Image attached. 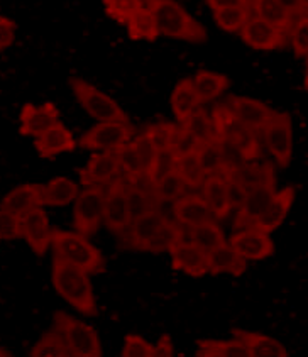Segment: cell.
Segmentation results:
<instances>
[{
	"instance_id": "1",
	"label": "cell",
	"mask_w": 308,
	"mask_h": 357,
	"mask_svg": "<svg viewBox=\"0 0 308 357\" xmlns=\"http://www.w3.org/2000/svg\"><path fill=\"white\" fill-rule=\"evenodd\" d=\"M51 278H53V284L58 295L68 301L71 307L86 317L97 315V300H95L88 273L54 254Z\"/></svg>"
},
{
	"instance_id": "2",
	"label": "cell",
	"mask_w": 308,
	"mask_h": 357,
	"mask_svg": "<svg viewBox=\"0 0 308 357\" xmlns=\"http://www.w3.org/2000/svg\"><path fill=\"white\" fill-rule=\"evenodd\" d=\"M144 3L154 14L160 36L190 43H201L207 38L205 27L176 0H144Z\"/></svg>"
},
{
	"instance_id": "3",
	"label": "cell",
	"mask_w": 308,
	"mask_h": 357,
	"mask_svg": "<svg viewBox=\"0 0 308 357\" xmlns=\"http://www.w3.org/2000/svg\"><path fill=\"white\" fill-rule=\"evenodd\" d=\"M51 245H53L54 254L61 256L68 263L78 266L88 275L102 273L105 269V257L82 234L54 229Z\"/></svg>"
},
{
	"instance_id": "4",
	"label": "cell",
	"mask_w": 308,
	"mask_h": 357,
	"mask_svg": "<svg viewBox=\"0 0 308 357\" xmlns=\"http://www.w3.org/2000/svg\"><path fill=\"white\" fill-rule=\"evenodd\" d=\"M53 322L54 331H58L59 334L65 337L70 349V356L100 357L104 354L100 339H98L97 332L90 325L80 322V320L65 312L54 313Z\"/></svg>"
},
{
	"instance_id": "5",
	"label": "cell",
	"mask_w": 308,
	"mask_h": 357,
	"mask_svg": "<svg viewBox=\"0 0 308 357\" xmlns=\"http://www.w3.org/2000/svg\"><path fill=\"white\" fill-rule=\"evenodd\" d=\"M212 119L215 122L217 132H219L220 141L225 144L232 146L237 151L242 153V156L247 161L254 160L259 156V144L258 136L252 129L244 126L229 112L225 105H217L212 112Z\"/></svg>"
},
{
	"instance_id": "6",
	"label": "cell",
	"mask_w": 308,
	"mask_h": 357,
	"mask_svg": "<svg viewBox=\"0 0 308 357\" xmlns=\"http://www.w3.org/2000/svg\"><path fill=\"white\" fill-rule=\"evenodd\" d=\"M70 86L83 109L98 122L129 121L128 114L122 110V107L114 98L95 89L88 82L82 80V78H70Z\"/></svg>"
},
{
	"instance_id": "7",
	"label": "cell",
	"mask_w": 308,
	"mask_h": 357,
	"mask_svg": "<svg viewBox=\"0 0 308 357\" xmlns=\"http://www.w3.org/2000/svg\"><path fill=\"white\" fill-rule=\"evenodd\" d=\"M105 192L104 186L95 185L85 186L78 193L73 207V227L82 236H92L104 222Z\"/></svg>"
},
{
	"instance_id": "8",
	"label": "cell",
	"mask_w": 308,
	"mask_h": 357,
	"mask_svg": "<svg viewBox=\"0 0 308 357\" xmlns=\"http://www.w3.org/2000/svg\"><path fill=\"white\" fill-rule=\"evenodd\" d=\"M264 144L270 149L271 156L278 162L279 168L290 166L293 158V126L291 117L286 112H275L266 127L263 129Z\"/></svg>"
},
{
	"instance_id": "9",
	"label": "cell",
	"mask_w": 308,
	"mask_h": 357,
	"mask_svg": "<svg viewBox=\"0 0 308 357\" xmlns=\"http://www.w3.org/2000/svg\"><path fill=\"white\" fill-rule=\"evenodd\" d=\"M134 129L129 121L98 122L80 137V146L93 151H117L132 139Z\"/></svg>"
},
{
	"instance_id": "10",
	"label": "cell",
	"mask_w": 308,
	"mask_h": 357,
	"mask_svg": "<svg viewBox=\"0 0 308 357\" xmlns=\"http://www.w3.org/2000/svg\"><path fill=\"white\" fill-rule=\"evenodd\" d=\"M104 224L110 232L122 234L130 224V213L125 193L124 178L117 176L105 192L104 205Z\"/></svg>"
},
{
	"instance_id": "11",
	"label": "cell",
	"mask_w": 308,
	"mask_h": 357,
	"mask_svg": "<svg viewBox=\"0 0 308 357\" xmlns=\"http://www.w3.org/2000/svg\"><path fill=\"white\" fill-rule=\"evenodd\" d=\"M229 244L246 261L268 259L275 252V242H272L270 234L261 231L254 225L232 234Z\"/></svg>"
},
{
	"instance_id": "12",
	"label": "cell",
	"mask_w": 308,
	"mask_h": 357,
	"mask_svg": "<svg viewBox=\"0 0 308 357\" xmlns=\"http://www.w3.org/2000/svg\"><path fill=\"white\" fill-rule=\"evenodd\" d=\"M21 224L22 237L29 244V248L33 249V252L38 254V256H45L51 242H53L54 229L51 227L47 213L41 208V205L24 213L21 217Z\"/></svg>"
},
{
	"instance_id": "13",
	"label": "cell",
	"mask_w": 308,
	"mask_h": 357,
	"mask_svg": "<svg viewBox=\"0 0 308 357\" xmlns=\"http://www.w3.org/2000/svg\"><path fill=\"white\" fill-rule=\"evenodd\" d=\"M224 105L227 107L229 112L237 121L242 122L244 126H247L254 132H263V129L270 122L272 114H275V110L270 109L266 104H263V102L249 97H239V95L229 97Z\"/></svg>"
},
{
	"instance_id": "14",
	"label": "cell",
	"mask_w": 308,
	"mask_h": 357,
	"mask_svg": "<svg viewBox=\"0 0 308 357\" xmlns=\"http://www.w3.org/2000/svg\"><path fill=\"white\" fill-rule=\"evenodd\" d=\"M284 31L276 29L275 26L268 24L263 19H259L258 15L252 14L247 19V22L244 24L242 29L239 31L240 38L246 43L247 46H251L252 50L259 51H272L278 50L284 45Z\"/></svg>"
},
{
	"instance_id": "15",
	"label": "cell",
	"mask_w": 308,
	"mask_h": 357,
	"mask_svg": "<svg viewBox=\"0 0 308 357\" xmlns=\"http://www.w3.org/2000/svg\"><path fill=\"white\" fill-rule=\"evenodd\" d=\"M275 193H276L275 181L249 190L246 193V198H244V202L240 204V207L237 208L236 212V220H234L236 231L251 227V225L258 220L261 213L266 210L268 205H270V202L272 200V197H275Z\"/></svg>"
},
{
	"instance_id": "16",
	"label": "cell",
	"mask_w": 308,
	"mask_h": 357,
	"mask_svg": "<svg viewBox=\"0 0 308 357\" xmlns=\"http://www.w3.org/2000/svg\"><path fill=\"white\" fill-rule=\"evenodd\" d=\"M173 269L192 278H200L208 273V254L193 241H180L169 251Z\"/></svg>"
},
{
	"instance_id": "17",
	"label": "cell",
	"mask_w": 308,
	"mask_h": 357,
	"mask_svg": "<svg viewBox=\"0 0 308 357\" xmlns=\"http://www.w3.org/2000/svg\"><path fill=\"white\" fill-rule=\"evenodd\" d=\"M118 176V160L116 151H100L93 154L80 169V183L95 186L110 183Z\"/></svg>"
},
{
	"instance_id": "18",
	"label": "cell",
	"mask_w": 308,
	"mask_h": 357,
	"mask_svg": "<svg viewBox=\"0 0 308 357\" xmlns=\"http://www.w3.org/2000/svg\"><path fill=\"white\" fill-rule=\"evenodd\" d=\"M59 122V110L53 102H46L41 105L26 104L21 110V127L19 132L22 136L38 137L46 132L49 127Z\"/></svg>"
},
{
	"instance_id": "19",
	"label": "cell",
	"mask_w": 308,
	"mask_h": 357,
	"mask_svg": "<svg viewBox=\"0 0 308 357\" xmlns=\"http://www.w3.org/2000/svg\"><path fill=\"white\" fill-rule=\"evenodd\" d=\"M296 197V188L295 186H286V188L279 190L275 193L272 200L270 202L266 210L258 217V220L254 222V227L261 229V231L271 234L272 231L279 227L283 224V220L286 219L288 212L291 210Z\"/></svg>"
},
{
	"instance_id": "20",
	"label": "cell",
	"mask_w": 308,
	"mask_h": 357,
	"mask_svg": "<svg viewBox=\"0 0 308 357\" xmlns=\"http://www.w3.org/2000/svg\"><path fill=\"white\" fill-rule=\"evenodd\" d=\"M34 146L36 149H38L39 156L49 160V158L58 156V154L61 153H70V151H73L77 148V142H75L73 134H71L61 122H56V124L49 127L46 132H43L41 136L36 137Z\"/></svg>"
},
{
	"instance_id": "21",
	"label": "cell",
	"mask_w": 308,
	"mask_h": 357,
	"mask_svg": "<svg viewBox=\"0 0 308 357\" xmlns=\"http://www.w3.org/2000/svg\"><path fill=\"white\" fill-rule=\"evenodd\" d=\"M201 186H203V200L208 204L217 220L225 219L232 212L231 202H229L225 173L207 174Z\"/></svg>"
},
{
	"instance_id": "22",
	"label": "cell",
	"mask_w": 308,
	"mask_h": 357,
	"mask_svg": "<svg viewBox=\"0 0 308 357\" xmlns=\"http://www.w3.org/2000/svg\"><path fill=\"white\" fill-rule=\"evenodd\" d=\"M247 268V261L232 248L229 242H224L208 254V273L210 275H232L240 276Z\"/></svg>"
},
{
	"instance_id": "23",
	"label": "cell",
	"mask_w": 308,
	"mask_h": 357,
	"mask_svg": "<svg viewBox=\"0 0 308 357\" xmlns=\"http://www.w3.org/2000/svg\"><path fill=\"white\" fill-rule=\"evenodd\" d=\"M41 188L43 185L27 183L17 188L10 190L0 202V208L6 212L14 213V215L22 217L24 213L41 205Z\"/></svg>"
},
{
	"instance_id": "24",
	"label": "cell",
	"mask_w": 308,
	"mask_h": 357,
	"mask_svg": "<svg viewBox=\"0 0 308 357\" xmlns=\"http://www.w3.org/2000/svg\"><path fill=\"white\" fill-rule=\"evenodd\" d=\"M176 217L183 227H197V225L205 224V222L217 220L213 212L208 207L207 202L203 197H181L176 200Z\"/></svg>"
},
{
	"instance_id": "25",
	"label": "cell",
	"mask_w": 308,
	"mask_h": 357,
	"mask_svg": "<svg viewBox=\"0 0 308 357\" xmlns=\"http://www.w3.org/2000/svg\"><path fill=\"white\" fill-rule=\"evenodd\" d=\"M78 193H80V190H78V185L73 180L66 176L53 178L46 185H43L41 205L63 207V205H68L71 202L77 200Z\"/></svg>"
},
{
	"instance_id": "26",
	"label": "cell",
	"mask_w": 308,
	"mask_h": 357,
	"mask_svg": "<svg viewBox=\"0 0 308 357\" xmlns=\"http://www.w3.org/2000/svg\"><path fill=\"white\" fill-rule=\"evenodd\" d=\"M181 127L197 141L199 148L205 144H210V142H219V132H217L215 122H213L212 116H208L205 110L197 109L195 112L190 116L187 121L180 122Z\"/></svg>"
},
{
	"instance_id": "27",
	"label": "cell",
	"mask_w": 308,
	"mask_h": 357,
	"mask_svg": "<svg viewBox=\"0 0 308 357\" xmlns=\"http://www.w3.org/2000/svg\"><path fill=\"white\" fill-rule=\"evenodd\" d=\"M200 107L199 95L195 92L192 78H183L176 83L175 90L171 93V110L178 119V122H183Z\"/></svg>"
},
{
	"instance_id": "28",
	"label": "cell",
	"mask_w": 308,
	"mask_h": 357,
	"mask_svg": "<svg viewBox=\"0 0 308 357\" xmlns=\"http://www.w3.org/2000/svg\"><path fill=\"white\" fill-rule=\"evenodd\" d=\"M234 337L239 339L244 346L251 349L254 357H286L288 352L282 342L270 335L258 334V332L234 331Z\"/></svg>"
},
{
	"instance_id": "29",
	"label": "cell",
	"mask_w": 308,
	"mask_h": 357,
	"mask_svg": "<svg viewBox=\"0 0 308 357\" xmlns=\"http://www.w3.org/2000/svg\"><path fill=\"white\" fill-rule=\"evenodd\" d=\"M192 80L193 86H195V92L199 95L200 104L215 100V98L220 97V95L229 89V85H231V82H229V78L225 77V75L215 73V71L208 70H200Z\"/></svg>"
},
{
	"instance_id": "30",
	"label": "cell",
	"mask_w": 308,
	"mask_h": 357,
	"mask_svg": "<svg viewBox=\"0 0 308 357\" xmlns=\"http://www.w3.org/2000/svg\"><path fill=\"white\" fill-rule=\"evenodd\" d=\"M164 219L160 213L154 210V212L148 213V215H142L139 219H134L129 224V227L125 229L128 232V241L129 244H132L134 248L141 249L151 237L163 227Z\"/></svg>"
},
{
	"instance_id": "31",
	"label": "cell",
	"mask_w": 308,
	"mask_h": 357,
	"mask_svg": "<svg viewBox=\"0 0 308 357\" xmlns=\"http://www.w3.org/2000/svg\"><path fill=\"white\" fill-rule=\"evenodd\" d=\"M251 9L254 10V15L279 31L290 29L295 19L278 0H251Z\"/></svg>"
},
{
	"instance_id": "32",
	"label": "cell",
	"mask_w": 308,
	"mask_h": 357,
	"mask_svg": "<svg viewBox=\"0 0 308 357\" xmlns=\"http://www.w3.org/2000/svg\"><path fill=\"white\" fill-rule=\"evenodd\" d=\"M197 356L201 357H254L251 349L239 339L232 340H199Z\"/></svg>"
},
{
	"instance_id": "33",
	"label": "cell",
	"mask_w": 308,
	"mask_h": 357,
	"mask_svg": "<svg viewBox=\"0 0 308 357\" xmlns=\"http://www.w3.org/2000/svg\"><path fill=\"white\" fill-rule=\"evenodd\" d=\"M125 26H128V34L132 41H139V39L156 41L157 36H160L154 14L146 3L139 10H136L132 15H130V19Z\"/></svg>"
},
{
	"instance_id": "34",
	"label": "cell",
	"mask_w": 308,
	"mask_h": 357,
	"mask_svg": "<svg viewBox=\"0 0 308 357\" xmlns=\"http://www.w3.org/2000/svg\"><path fill=\"white\" fill-rule=\"evenodd\" d=\"M231 174L234 180L239 181L244 188L252 190L256 186H261L264 183H271L275 181V174H272V166L264 162V165H251V162H244L242 166H239L237 169H232V172H225Z\"/></svg>"
},
{
	"instance_id": "35",
	"label": "cell",
	"mask_w": 308,
	"mask_h": 357,
	"mask_svg": "<svg viewBox=\"0 0 308 357\" xmlns=\"http://www.w3.org/2000/svg\"><path fill=\"white\" fill-rule=\"evenodd\" d=\"M185 239L183 225L181 224H169V222H164L163 227L160 229L154 236L146 242L141 248V251L148 252H166L171 251L173 248L180 241Z\"/></svg>"
},
{
	"instance_id": "36",
	"label": "cell",
	"mask_w": 308,
	"mask_h": 357,
	"mask_svg": "<svg viewBox=\"0 0 308 357\" xmlns=\"http://www.w3.org/2000/svg\"><path fill=\"white\" fill-rule=\"evenodd\" d=\"M175 169L180 173V176L183 178L185 183H187L188 186H192V188L200 186L201 183H203L205 176H207L203 166H201L199 149L190 151V153H187V154H181V156H178L175 161Z\"/></svg>"
},
{
	"instance_id": "37",
	"label": "cell",
	"mask_w": 308,
	"mask_h": 357,
	"mask_svg": "<svg viewBox=\"0 0 308 357\" xmlns=\"http://www.w3.org/2000/svg\"><path fill=\"white\" fill-rule=\"evenodd\" d=\"M190 241L195 242L207 254H210L213 249H217L224 242H227L225 241L224 231L219 227L217 220L205 222V224L190 229Z\"/></svg>"
},
{
	"instance_id": "38",
	"label": "cell",
	"mask_w": 308,
	"mask_h": 357,
	"mask_svg": "<svg viewBox=\"0 0 308 357\" xmlns=\"http://www.w3.org/2000/svg\"><path fill=\"white\" fill-rule=\"evenodd\" d=\"M33 357H66L70 356L68 344L58 331L46 332L29 352Z\"/></svg>"
},
{
	"instance_id": "39",
	"label": "cell",
	"mask_w": 308,
	"mask_h": 357,
	"mask_svg": "<svg viewBox=\"0 0 308 357\" xmlns=\"http://www.w3.org/2000/svg\"><path fill=\"white\" fill-rule=\"evenodd\" d=\"M187 183H185L183 178L180 176V173L176 169H171L160 180L154 183V195H156L157 200H169L176 202L183 197L185 190H187Z\"/></svg>"
},
{
	"instance_id": "40",
	"label": "cell",
	"mask_w": 308,
	"mask_h": 357,
	"mask_svg": "<svg viewBox=\"0 0 308 357\" xmlns=\"http://www.w3.org/2000/svg\"><path fill=\"white\" fill-rule=\"evenodd\" d=\"M251 10V7H227V9L213 10V19L220 29L227 33H239L252 15Z\"/></svg>"
},
{
	"instance_id": "41",
	"label": "cell",
	"mask_w": 308,
	"mask_h": 357,
	"mask_svg": "<svg viewBox=\"0 0 308 357\" xmlns=\"http://www.w3.org/2000/svg\"><path fill=\"white\" fill-rule=\"evenodd\" d=\"M125 193H128L130 222L134 219H139L142 215H148V213H151L156 210L157 198L154 193H144L141 192V190H136L128 185H125Z\"/></svg>"
},
{
	"instance_id": "42",
	"label": "cell",
	"mask_w": 308,
	"mask_h": 357,
	"mask_svg": "<svg viewBox=\"0 0 308 357\" xmlns=\"http://www.w3.org/2000/svg\"><path fill=\"white\" fill-rule=\"evenodd\" d=\"M130 142H132L134 149H136V153H137V158H139L142 172L149 173L153 176V169H154V165H156L160 151L154 148L153 141L149 139V136L146 132H142L141 136H137L134 141H130Z\"/></svg>"
},
{
	"instance_id": "43",
	"label": "cell",
	"mask_w": 308,
	"mask_h": 357,
	"mask_svg": "<svg viewBox=\"0 0 308 357\" xmlns=\"http://www.w3.org/2000/svg\"><path fill=\"white\" fill-rule=\"evenodd\" d=\"M290 41L296 58L308 56V15L302 14L290 27Z\"/></svg>"
},
{
	"instance_id": "44",
	"label": "cell",
	"mask_w": 308,
	"mask_h": 357,
	"mask_svg": "<svg viewBox=\"0 0 308 357\" xmlns=\"http://www.w3.org/2000/svg\"><path fill=\"white\" fill-rule=\"evenodd\" d=\"M178 132V126L169 124V122H160L154 124L146 130L149 139L153 141L154 148L157 151H169L175 144V137Z\"/></svg>"
},
{
	"instance_id": "45",
	"label": "cell",
	"mask_w": 308,
	"mask_h": 357,
	"mask_svg": "<svg viewBox=\"0 0 308 357\" xmlns=\"http://www.w3.org/2000/svg\"><path fill=\"white\" fill-rule=\"evenodd\" d=\"M144 6V0H104L109 17L121 24H128L130 15Z\"/></svg>"
},
{
	"instance_id": "46",
	"label": "cell",
	"mask_w": 308,
	"mask_h": 357,
	"mask_svg": "<svg viewBox=\"0 0 308 357\" xmlns=\"http://www.w3.org/2000/svg\"><path fill=\"white\" fill-rule=\"evenodd\" d=\"M116 153L118 160V176L129 178L142 172L141 161L139 158H137V153L136 149H134L132 142H128V144L122 146L121 149H117Z\"/></svg>"
},
{
	"instance_id": "47",
	"label": "cell",
	"mask_w": 308,
	"mask_h": 357,
	"mask_svg": "<svg viewBox=\"0 0 308 357\" xmlns=\"http://www.w3.org/2000/svg\"><path fill=\"white\" fill-rule=\"evenodd\" d=\"M122 354L125 357H156L154 346H151L144 337L136 334L125 335Z\"/></svg>"
},
{
	"instance_id": "48",
	"label": "cell",
	"mask_w": 308,
	"mask_h": 357,
	"mask_svg": "<svg viewBox=\"0 0 308 357\" xmlns=\"http://www.w3.org/2000/svg\"><path fill=\"white\" fill-rule=\"evenodd\" d=\"M22 237L21 217L0 208V241H14Z\"/></svg>"
},
{
	"instance_id": "49",
	"label": "cell",
	"mask_w": 308,
	"mask_h": 357,
	"mask_svg": "<svg viewBox=\"0 0 308 357\" xmlns=\"http://www.w3.org/2000/svg\"><path fill=\"white\" fill-rule=\"evenodd\" d=\"M225 173V172H224ZM225 178H227V193H229V202H231V207L232 210H237L240 207V204L244 202V198H246V193L247 190L244 188L242 185L239 183V181L234 180V178L231 176V174L225 173Z\"/></svg>"
},
{
	"instance_id": "50",
	"label": "cell",
	"mask_w": 308,
	"mask_h": 357,
	"mask_svg": "<svg viewBox=\"0 0 308 357\" xmlns=\"http://www.w3.org/2000/svg\"><path fill=\"white\" fill-rule=\"evenodd\" d=\"M15 38V24L9 17L0 15V51L9 47Z\"/></svg>"
},
{
	"instance_id": "51",
	"label": "cell",
	"mask_w": 308,
	"mask_h": 357,
	"mask_svg": "<svg viewBox=\"0 0 308 357\" xmlns=\"http://www.w3.org/2000/svg\"><path fill=\"white\" fill-rule=\"evenodd\" d=\"M154 352H156V357H171L175 356V346H173L171 337L168 334H163L157 339L156 346H154Z\"/></svg>"
},
{
	"instance_id": "52",
	"label": "cell",
	"mask_w": 308,
	"mask_h": 357,
	"mask_svg": "<svg viewBox=\"0 0 308 357\" xmlns=\"http://www.w3.org/2000/svg\"><path fill=\"white\" fill-rule=\"evenodd\" d=\"M212 10L227 9V7H251V0H207Z\"/></svg>"
},
{
	"instance_id": "53",
	"label": "cell",
	"mask_w": 308,
	"mask_h": 357,
	"mask_svg": "<svg viewBox=\"0 0 308 357\" xmlns=\"http://www.w3.org/2000/svg\"><path fill=\"white\" fill-rule=\"evenodd\" d=\"M293 17L305 14V0H278Z\"/></svg>"
},
{
	"instance_id": "54",
	"label": "cell",
	"mask_w": 308,
	"mask_h": 357,
	"mask_svg": "<svg viewBox=\"0 0 308 357\" xmlns=\"http://www.w3.org/2000/svg\"><path fill=\"white\" fill-rule=\"evenodd\" d=\"M303 89L308 92V56H307V61H305V78H303Z\"/></svg>"
},
{
	"instance_id": "55",
	"label": "cell",
	"mask_w": 308,
	"mask_h": 357,
	"mask_svg": "<svg viewBox=\"0 0 308 357\" xmlns=\"http://www.w3.org/2000/svg\"><path fill=\"white\" fill-rule=\"evenodd\" d=\"M10 356H12V352L6 351V349H2V347H0V357H10Z\"/></svg>"
},
{
	"instance_id": "56",
	"label": "cell",
	"mask_w": 308,
	"mask_h": 357,
	"mask_svg": "<svg viewBox=\"0 0 308 357\" xmlns=\"http://www.w3.org/2000/svg\"><path fill=\"white\" fill-rule=\"evenodd\" d=\"M305 14L308 15V0H305Z\"/></svg>"
}]
</instances>
